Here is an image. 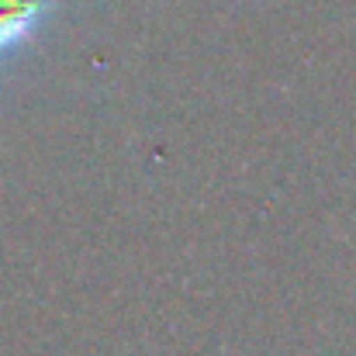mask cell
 Here are the masks:
<instances>
[{"label": "cell", "instance_id": "6da1fadb", "mask_svg": "<svg viewBox=\"0 0 356 356\" xmlns=\"http://www.w3.org/2000/svg\"><path fill=\"white\" fill-rule=\"evenodd\" d=\"M56 10L59 0H0V63L17 56Z\"/></svg>", "mask_w": 356, "mask_h": 356}]
</instances>
